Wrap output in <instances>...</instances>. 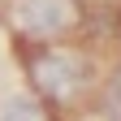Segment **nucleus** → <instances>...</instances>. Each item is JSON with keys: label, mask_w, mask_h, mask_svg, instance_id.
Listing matches in <instances>:
<instances>
[{"label": "nucleus", "mask_w": 121, "mask_h": 121, "mask_svg": "<svg viewBox=\"0 0 121 121\" xmlns=\"http://www.w3.org/2000/svg\"><path fill=\"white\" fill-rule=\"evenodd\" d=\"M82 0H9L4 22L22 48H48L82 35Z\"/></svg>", "instance_id": "2"}, {"label": "nucleus", "mask_w": 121, "mask_h": 121, "mask_svg": "<svg viewBox=\"0 0 121 121\" xmlns=\"http://www.w3.org/2000/svg\"><path fill=\"white\" fill-rule=\"evenodd\" d=\"M95 108H99L104 121H121V69L104 73V82L95 91Z\"/></svg>", "instance_id": "4"}, {"label": "nucleus", "mask_w": 121, "mask_h": 121, "mask_svg": "<svg viewBox=\"0 0 121 121\" xmlns=\"http://www.w3.org/2000/svg\"><path fill=\"white\" fill-rule=\"evenodd\" d=\"M0 121H60V112L52 104H43L39 95L22 91V95H9L0 104Z\"/></svg>", "instance_id": "3"}, {"label": "nucleus", "mask_w": 121, "mask_h": 121, "mask_svg": "<svg viewBox=\"0 0 121 121\" xmlns=\"http://www.w3.org/2000/svg\"><path fill=\"white\" fill-rule=\"evenodd\" d=\"M26 82L30 95H39L43 104H52L56 112L95 104V91L104 82L99 56L86 43H48V48H26Z\"/></svg>", "instance_id": "1"}]
</instances>
